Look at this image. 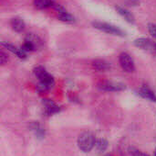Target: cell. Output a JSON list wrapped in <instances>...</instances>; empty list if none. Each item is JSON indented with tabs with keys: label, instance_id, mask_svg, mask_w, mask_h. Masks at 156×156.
Here are the masks:
<instances>
[{
	"label": "cell",
	"instance_id": "2",
	"mask_svg": "<svg viewBox=\"0 0 156 156\" xmlns=\"http://www.w3.org/2000/svg\"><path fill=\"white\" fill-rule=\"evenodd\" d=\"M95 143L96 138L94 134L90 131H84L78 137V146L84 153L90 152L95 146Z\"/></svg>",
	"mask_w": 156,
	"mask_h": 156
},
{
	"label": "cell",
	"instance_id": "1",
	"mask_svg": "<svg viewBox=\"0 0 156 156\" xmlns=\"http://www.w3.org/2000/svg\"><path fill=\"white\" fill-rule=\"evenodd\" d=\"M33 72H34L35 76L39 81V84L37 86V89L38 92H45V91L49 90L51 87H53L55 84V80L53 76L49 74L43 66L41 65L36 66Z\"/></svg>",
	"mask_w": 156,
	"mask_h": 156
},
{
	"label": "cell",
	"instance_id": "22",
	"mask_svg": "<svg viewBox=\"0 0 156 156\" xmlns=\"http://www.w3.org/2000/svg\"><path fill=\"white\" fill-rule=\"evenodd\" d=\"M52 7H53L58 13H62V12H66V11H67L63 6H61V5H59V4H57V3H55L54 6H53Z\"/></svg>",
	"mask_w": 156,
	"mask_h": 156
},
{
	"label": "cell",
	"instance_id": "7",
	"mask_svg": "<svg viewBox=\"0 0 156 156\" xmlns=\"http://www.w3.org/2000/svg\"><path fill=\"white\" fill-rule=\"evenodd\" d=\"M138 95L140 97H142L144 99H148L150 101L156 102V96L155 94L146 86H142L141 88H139L138 90Z\"/></svg>",
	"mask_w": 156,
	"mask_h": 156
},
{
	"label": "cell",
	"instance_id": "8",
	"mask_svg": "<svg viewBox=\"0 0 156 156\" xmlns=\"http://www.w3.org/2000/svg\"><path fill=\"white\" fill-rule=\"evenodd\" d=\"M115 10L118 12L119 15H121L127 22L131 23V24H134L135 22V17L132 14V12H130L128 9L122 7V6H115Z\"/></svg>",
	"mask_w": 156,
	"mask_h": 156
},
{
	"label": "cell",
	"instance_id": "3",
	"mask_svg": "<svg viewBox=\"0 0 156 156\" xmlns=\"http://www.w3.org/2000/svg\"><path fill=\"white\" fill-rule=\"evenodd\" d=\"M91 25L94 29H99V30L105 32V33H108V34H112V35H115V36H119V37H125L126 36L125 31H123L120 28H118L114 25H112L110 23L101 22V21H93L91 23Z\"/></svg>",
	"mask_w": 156,
	"mask_h": 156
},
{
	"label": "cell",
	"instance_id": "11",
	"mask_svg": "<svg viewBox=\"0 0 156 156\" xmlns=\"http://www.w3.org/2000/svg\"><path fill=\"white\" fill-rule=\"evenodd\" d=\"M1 45L3 47H5V49H7V51H11L12 53L16 54L19 59H26L27 58V54H26V51H24L22 49H17L16 47H15L14 45L12 44H9V43H6V42H2Z\"/></svg>",
	"mask_w": 156,
	"mask_h": 156
},
{
	"label": "cell",
	"instance_id": "15",
	"mask_svg": "<svg viewBox=\"0 0 156 156\" xmlns=\"http://www.w3.org/2000/svg\"><path fill=\"white\" fill-rule=\"evenodd\" d=\"M30 128L32 129V131L35 132L36 136L39 139H42L45 135V131L41 128V126L39 125V123L37 122H33L30 125Z\"/></svg>",
	"mask_w": 156,
	"mask_h": 156
},
{
	"label": "cell",
	"instance_id": "17",
	"mask_svg": "<svg viewBox=\"0 0 156 156\" xmlns=\"http://www.w3.org/2000/svg\"><path fill=\"white\" fill-rule=\"evenodd\" d=\"M26 40H28V41L32 42V43L35 45V47H36V48L39 47V46L42 44L41 40H40L37 36H36V35H34V34H32V33H30V34H28V35L27 36Z\"/></svg>",
	"mask_w": 156,
	"mask_h": 156
},
{
	"label": "cell",
	"instance_id": "13",
	"mask_svg": "<svg viewBox=\"0 0 156 156\" xmlns=\"http://www.w3.org/2000/svg\"><path fill=\"white\" fill-rule=\"evenodd\" d=\"M55 3L54 0H34V6L37 9H45L53 6Z\"/></svg>",
	"mask_w": 156,
	"mask_h": 156
},
{
	"label": "cell",
	"instance_id": "9",
	"mask_svg": "<svg viewBox=\"0 0 156 156\" xmlns=\"http://www.w3.org/2000/svg\"><path fill=\"white\" fill-rule=\"evenodd\" d=\"M133 44L140 49L143 50H150L154 47V44L152 42V40L148 38H138L136 40H134Z\"/></svg>",
	"mask_w": 156,
	"mask_h": 156
},
{
	"label": "cell",
	"instance_id": "18",
	"mask_svg": "<svg viewBox=\"0 0 156 156\" xmlns=\"http://www.w3.org/2000/svg\"><path fill=\"white\" fill-rule=\"evenodd\" d=\"M21 49H22L24 51H33L36 50V47H35V45H34L32 42H30V41L25 40V42H24L23 45L21 46Z\"/></svg>",
	"mask_w": 156,
	"mask_h": 156
},
{
	"label": "cell",
	"instance_id": "10",
	"mask_svg": "<svg viewBox=\"0 0 156 156\" xmlns=\"http://www.w3.org/2000/svg\"><path fill=\"white\" fill-rule=\"evenodd\" d=\"M10 26H11L12 29L16 32H22L26 28V24H25L24 20L18 17H13L10 20Z\"/></svg>",
	"mask_w": 156,
	"mask_h": 156
},
{
	"label": "cell",
	"instance_id": "23",
	"mask_svg": "<svg viewBox=\"0 0 156 156\" xmlns=\"http://www.w3.org/2000/svg\"><path fill=\"white\" fill-rule=\"evenodd\" d=\"M154 49H155V51H156V43L154 44Z\"/></svg>",
	"mask_w": 156,
	"mask_h": 156
},
{
	"label": "cell",
	"instance_id": "14",
	"mask_svg": "<svg viewBox=\"0 0 156 156\" xmlns=\"http://www.w3.org/2000/svg\"><path fill=\"white\" fill-rule=\"evenodd\" d=\"M57 17L62 22H66V23H73V22H75V17L71 14L68 13L67 11L62 12V13H58Z\"/></svg>",
	"mask_w": 156,
	"mask_h": 156
},
{
	"label": "cell",
	"instance_id": "6",
	"mask_svg": "<svg viewBox=\"0 0 156 156\" xmlns=\"http://www.w3.org/2000/svg\"><path fill=\"white\" fill-rule=\"evenodd\" d=\"M43 105L45 107V112L49 116L56 114V113L59 112V110H60V108L50 99H44Z\"/></svg>",
	"mask_w": 156,
	"mask_h": 156
},
{
	"label": "cell",
	"instance_id": "20",
	"mask_svg": "<svg viewBox=\"0 0 156 156\" xmlns=\"http://www.w3.org/2000/svg\"><path fill=\"white\" fill-rule=\"evenodd\" d=\"M148 30L150 34L156 40V24L154 23H149L148 24Z\"/></svg>",
	"mask_w": 156,
	"mask_h": 156
},
{
	"label": "cell",
	"instance_id": "5",
	"mask_svg": "<svg viewBox=\"0 0 156 156\" xmlns=\"http://www.w3.org/2000/svg\"><path fill=\"white\" fill-rule=\"evenodd\" d=\"M119 62L122 68L127 73H133L135 71V65L133 58L127 52H122L119 56Z\"/></svg>",
	"mask_w": 156,
	"mask_h": 156
},
{
	"label": "cell",
	"instance_id": "16",
	"mask_svg": "<svg viewBox=\"0 0 156 156\" xmlns=\"http://www.w3.org/2000/svg\"><path fill=\"white\" fill-rule=\"evenodd\" d=\"M108 146H109V143L105 139H102L101 138V139H99V140L96 141L95 147H96V149L99 152H104V151H106L107 148H108Z\"/></svg>",
	"mask_w": 156,
	"mask_h": 156
},
{
	"label": "cell",
	"instance_id": "24",
	"mask_svg": "<svg viewBox=\"0 0 156 156\" xmlns=\"http://www.w3.org/2000/svg\"><path fill=\"white\" fill-rule=\"evenodd\" d=\"M155 156H156V152H155Z\"/></svg>",
	"mask_w": 156,
	"mask_h": 156
},
{
	"label": "cell",
	"instance_id": "12",
	"mask_svg": "<svg viewBox=\"0 0 156 156\" xmlns=\"http://www.w3.org/2000/svg\"><path fill=\"white\" fill-rule=\"evenodd\" d=\"M92 67L97 70V71H100V72H103V71H108L110 70L111 68V64L110 63H108L107 61L105 60H101V59H97V60H94L92 62Z\"/></svg>",
	"mask_w": 156,
	"mask_h": 156
},
{
	"label": "cell",
	"instance_id": "19",
	"mask_svg": "<svg viewBox=\"0 0 156 156\" xmlns=\"http://www.w3.org/2000/svg\"><path fill=\"white\" fill-rule=\"evenodd\" d=\"M129 153L132 156H150L149 154H145V153H144V152H142V151H140L134 147H130Z\"/></svg>",
	"mask_w": 156,
	"mask_h": 156
},
{
	"label": "cell",
	"instance_id": "21",
	"mask_svg": "<svg viewBox=\"0 0 156 156\" xmlns=\"http://www.w3.org/2000/svg\"><path fill=\"white\" fill-rule=\"evenodd\" d=\"M7 61H8L7 55H6L3 51H0V63H1V65H2V66L5 65V64L7 63Z\"/></svg>",
	"mask_w": 156,
	"mask_h": 156
},
{
	"label": "cell",
	"instance_id": "4",
	"mask_svg": "<svg viewBox=\"0 0 156 156\" xmlns=\"http://www.w3.org/2000/svg\"><path fill=\"white\" fill-rule=\"evenodd\" d=\"M97 87L100 90L106 92H117L122 91L126 88V86L122 83H116L112 81H101L97 84Z\"/></svg>",
	"mask_w": 156,
	"mask_h": 156
}]
</instances>
